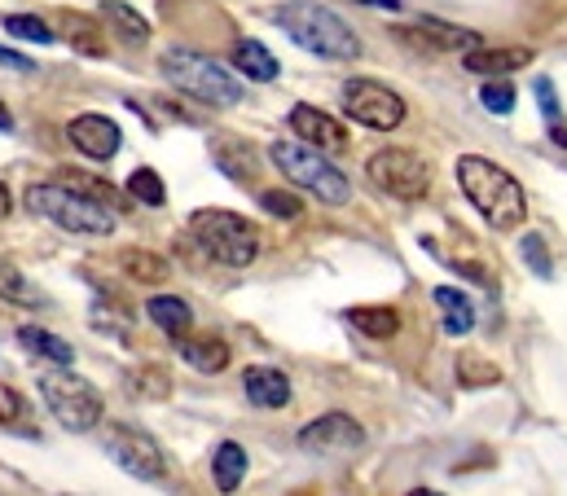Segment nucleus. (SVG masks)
Masks as SVG:
<instances>
[{"mask_svg":"<svg viewBox=\"0 0 567 496\" xmlns=\"http://www.w3.org/2000/svg\"><path fill=\"white\" fill-rule=\"evenodd\" d=\"M466 203L484 216V225H493L497 234H511L528 220V194L524 185L493 158H480V154H462L457 167H453Z\"/></svg>","mask_w":567,"mask_h":496,"instance_id":"nucleus-1","label":"nucleus"},{"mask_svg":"<svg viewBox=\"0 0 567 496\" xmlns=\"http://www.w3.org/2000/svg\"><path fill=\"white\" fill-rule=\"evenodd\" d=\"M27 207L40 220H49L53 229L75 234V238H106V234H115V211L102 198L66 185V180H40V185H31L27 189Z\"/></svg>","mask_w":567,"mask_h":496,"instance_id":"nucleus-2","label":"nucleus"},{"mask_svg":"<svg viewBox=\"0 0 567 496\" xmlns=\"http://www.w3.org/2000/svg\"><path fill=\"white\" fill-rule=\"evenodd\" d=\"M274 22L282 27L299 49H308V53H317V58H326V62H357V58H361L357 31H352L334 9H326V4L290 0V4H282V9L274 13Z\"/></svg>","mask_w":567,"mask_h":496,"instance_id":"nucleus-3","label":"nucleus"},{"mask_svg":"<svg viewBox=\"0 0 567 496\" xmlns=\"http://www.w3.org/2000/svg\"><path fill=\"white\" fill-rule=\"evenodd\" d=\"M189 238L198 242V250L225 268H251L265 250V234L243 220L238 211H220V207H203L189 216Z\"/></svg>","mask_w":567,"mask_h":496,"instance_id":"nucleus-4","label":"nucleus"},{"mask_svg":"<svg viewBox=\"0 0 567 496\" xmlns=\"http://www.w3.org/2000/svg\"><path fill=\"white\" fill-rule=\"evenodd\" d=\"M158 66H163V75H167L181 93H189L194 102H203V106H212V111H229V106L243 102V84H238L216 58H207V53L167 49V53L158 58Z\"/></svg>","mask_w":567,"mask_h":496,"instance_id":"nucleus-5","label":"nucleus"},{"mask_svg":"<svg viewBox=\"0 0 567 496\" xmlns=\"http://www.w3.org/2000/svg\"><path fill=\"white\" fill-rule=\"evenodd\" d=\"M269 158H274V167L282 172L295 189H308V194H317L321 203H334V207H339V203L352 198L348 176L326 158V149L308 145V141H274V145H269Z\"/></svg>","mask_w":567,"mask_h":496,"instance_id":"nucleus-6","label":"nucleus"},{"mask_svg":"<svg viewBox=\"0 0 567 496\" xmlns=\"http://www.w3.org/2000/svg\"><path fill=\"white\" fill-rule=\"evenodd\" d=\"M40 395H44L49 413L58 417V426L62 431H75V435L93 431L102 422V413H106L102 391L89 378L71 373V365H58V370L40 373Z\"/></svg>","mask_w":567,"mask_h":496,"instance_id":"nucleus-7","label":"nucleus"},{"mask_svg":"<svg viewBox=\"0 0 567 496\" xmlns=\"http://www.w3.org/2000/svg\"><path fill=\"white\" fill-rule=\"evenodd\" d=\"M102 448H106V457H111L124 475H133V479H142V484H158V479L167 475V457H163L158 440L145 435L142 426L111 422L106 435H102Z\"/></svg>","mask_w":567,"mask_h":496,"instance_id":"nucleus-8","label":"nucleus"},{"mask_svg":"<svg viewBox=\"0 0 567 496\" xmlns=\"http://www.w3.org/2000/svg\"><path fill=\"white\" fill-rule=\"evenodd\" d=\"M343 115L361 127L392 132V127L405 124V97L379 80H348L343 84Z\"/></svg>","mask_w":567,"mask_h":496,"instance_id":"nucleus-9","label":"nucleus"},{"mask_svg":"<svg viewBox=\"0 0 567 496\" xmlns=\"http://www.w3.org/2000/svg\"><path fill=\"white\" fill-rule=\"evenodd\" d=\"M365 172H370V180H374L379 189H388L392 198H405V203L423 198L426 189H431V172H426V163L414 154V149H401V145L370 154Z\"/></svg>","mask_w":567,"mask_h":496,"instance_id":"nucleus-10","label":"nucleus"},{"mask_svg":"<svg viewBox=\"0 0 567 496\" xmlns=\"http://www.w3.org/2000/svg\"><path fill=\"white\" fill-rule=\"evenodd\" d=\"M295 444L303 448V453H352V448H361L365 444V431H361V422L352 417V413H326V417H312L299 435H295Z\"/></svg>","mask_w":567,"mask_h":496,"instance_id":"nucleus-11","label":"nucleus"},{"mask_svg":"<svg viewBox=\"0 0 567 496\" xmlns=\"http://www.w3.org/2000/svg\"><path fill=\"white\" fill-rule=\"evenodd\" d=\"M66 136H71V145H75L84 158H97V163H111V158L120 154V145H124L120 124L106 120V115H75V120L66 124Z\"/></svg>","mask_w":567,"mask_h":496,"instance_id":"nucleus-12","label":"nucleus"},{"mask_svg":"<svg viewBox=\"0 0 567 496\" xmlns=\"http://www.w3.org/2000/svg\"><path fill=\"white\" fill-rule=\"evenodd\" d=\"M533 62H537V53L524 49V44H511V49H484V44H475V49L462 53V66L475 71V75H484V80H506L511 71H524Z\"/></svg>","mask_w":567,"mask_h":496,"instance_id":"nucleus-13","label":"nucleus"},{"mask_svg":"<svg viewBox=\"0 0 567 496\" xmlns=\"http://www.w3.org/2000/svg\"><path fill=\"white\" fill-rule=\"evenodd\" d=\"M290 132L299 136V141H308V145H317V149H326V154H334V149H343L348 145V132L339 120H330L326 111H317V106H295L290 111Z\"/></svg>","mask_w":567,"mask_h":496,"instance_id":"nucleus-14","label":"nucleus"},{"mask_svg":"<svg viewBox=\"0 0 567 496\" xmlns=\"http://www.w3.org/2000/svg\"><path fill=\"white\" fill-rule=\"evenodd\" d=\"M176 352H181V361L189 365V370L198 373H225L229 370V343L225 339H216V334H185V339H176Z\"/></svg>","mask_w":567,"mask_h":496,"instance_id":"nucleus-15","label":"nucleus"},{"mask_svg":"<svg viewBox=\"0 0 567 496\" xmlns=\"http://www.w3.org/2000/svg\"><path fill=\"white\" fill-rule=\"evenodd\" d=\"M243 391L256 409H286L290 404V378L282 370H269V365H251L243 373Z\"/></svg>","mask_w":567,"mask_h":496,"instance_id":"nucleus-16","label":"nucleus"},{"mask_svg":"<svg viewBox=\"0 0 567 496\" xmlns=\"http://www.w3.org/2000/svg\"><path fill=\"white\" fill-rule=\"evenodd\" d=\"M212 163L234 180V185H251L256 180V154L247 149V141L238 136H212Z\"/></svg>","mask_w":567,"mask_h":496,"instance_id":"nucleus-17","label":"nucleus"},{"mask_svg":"<svg viewBox=\"0 0 567 496\" xmlns=\"http://www.w3.org/2000/svg\"><path fill=\"white\" fill-rule=\"evenodd\" d=\"M62 22V40L71 44V49H80V53H89V58H106V27H102V18H89V13H62L58 18Z\"/></svg>","mask_w":567,"mask_h":496,"instance_id":"nucleus-18","label":"nucleus"},{"mask_svg":"<svg viewBox=\"0 0 567 496\" xmlns=\"http://www.w3.org/2000/svg\"><path fill=\"white\" fill-rule=\"evenodd\" d=\"M145 317H150L167 339H185V334L194 330V308H189L185 299H176V294H154V299L145 303Z\"/></svg>","mask_w":567,"mask_h":496,"instance_id":"nucleus-19","label":"nucleus"},{"mask_svg":"<svg viewBox=\"0 0 567 496\" xmlns=\"http://www.w3.org/2000/svg\"><path fill=\"white\" fill-rule=\"evenodd\" d=\"M229 62H234V71H243L247 80H256V84H269V80H278V58L265 49V44H256V40H238L234 44V53H229Z\"/></svg>","mask_w":567,"mask_h":496,"instance_id":"nucleus-20","label":"nucleus"},{"mask_svg":"<svg viewBox=\"0 0 567 496\" xmlns=\"http://www.w3.org/2000/svg\"><path fill=\"white\" fill-rule=\"evenodd\" d=\"M18 343H22L31 356H40V361H53V365H75V348H71L66 339H58V334L40 330V326H18Z\"/></svg>","mask_w":567,"mask_h":496,"instance_id":"nucleus-21","label":"nucleus"},{"mask_svg":"<svg viewBox=\"0 0 567 496\" xmlns=\"http://www.w3.org/2000/svg\"><path fill=\"white\" fill-rule=\"evenodd\" d=\"M401 35H419L423 44H435V49H453V53H466L480 44L475 31H462V27H449V22H435V18H423L414 31H401Z\"/></svg>","mask_w":567,"mask_h":496,"instance_id":"nucleus-22","label":"nucleus"},{"mask_svg":"<svg viewBox=\"0 0 567 496\" xmlns=\"http://www.w3.org/2000/svg\"><path fill=\"white\" fill-rule=\"evenodd\" d=\"M212 475H216V488L220 493H234L243 479H247V448L225 440L216 453H212Z\"/></svg>","mask_w":567,"mask_h":496,"instance_id":"nucleus-23","label":"nucleus"},{"mask_svg":"<svg viewBox=\"0 0 567 496\" xmlns=\"http://www.w3.org/2000/svg\"><path fill=\"white\" fill-rule=\"evenodd\" d=\"M435 308L444 312V330H449V334H471V330H475V303H471L462 290L440 286V290H435Z\"/></svg>","mask_w":567,"mask_h":496,"instance_id":"nucleus-24","label":"nucleus"},{"mask_svg":"<svg viewBox=\"0 0 567 496\" xmlns=\"http://www.w3.org/2000/svg\"><path fill=\"white\" fill-rule=\"evenodd\" d=\"M102 18H106L128 44H145V40H150V22H145L137 9L120 4V0H102Z\"/></svg>","mask_w":567,"mask_h":496,"instance_id":"nucleus-25","label":"nucleus"},{"mask_svg":"<svg viewBox=\"0 0 567 496\" xmlns=\"http://www.w3.org/2000/svg\"><path fill=\"white\" fill-rule=\"evenodd\" d=\"M348 321H352L361 334H370V339H392V334L401 330V312H396V308H352Z\"/></svg>","mask_w":567,"mask_h":496,"instance_id":"nucleus-26","label":"nucleus"},{"mask_svg":"<svg viewBox=\"0 0 567 496\" xmlns=\"http://www.w3.org/2000/svg\"><path fill=\"white\" fill-rule=\"evenodd\" d=\"M120 268L128 272V281H142V286L167 281V259L163 255H150V250H124L120 255Z\"/></svg>","mask_w":567,"mask_h":496,"instance_id":"nucleus-27","label":"nucleus"},{"mask_svg":"<svg viewBox=\"0 0 567 496\" xmlns=\"http://www.w3.org/2000/svg\"><path fill=\"white\" fill-rule=\"evenodd\" d=\"M457 382H462L466 391H484V386H497V382H502V370H497L493 361H484L480 352H462V356H457Z\"/></svg>","mask_w":567,"mask_h":496,"instance_id":"nucleus-28","label":"nucleus"},{"mask_svg":"<svg viewBox=\"0 0 567 496\" xmlns=\"http://www.w3.org/2000/svg\"><path fill=\"white\" fill-rule=\"evenodd\" d=\"M4 31L13 35V40H27V44H53L58 35L49 31V22H40V18H31V13H9L4 18Z\"/></svg>","mask_w":567,"mask_h":496,"instance_id":"nucleus-29","label":"nucleus"},{"mask_svg":"<svg viewBox=\"0 0 567 496\" xmlns=\"http://www.w3.org/2000/svg\"><path fill=\"white\" fill-rule=\"evenodd\" d=\"M128 194L145 203V207H163L167 203V189H163V180H158V172L154 167H137L133 176H128Z\"/></svg>","mask_w":567,"mask_h":496,"instance_id":"nucleus-30","label":"nucleus"},{"mask_svg":"<svg viewBox=\"0 0 567 496\" xmlns=\"http://www.w3.org/2000/svg\"><path fill=\"white\" fill-rule=\"evenodd\" d=\"M128 386H133V395H142V400H167L172 378H167L163 365H145V370L128 373Z\"/></svg>","mask_w":567,"mask_h":496,"instance_id":"nucleus-31","label":"nucleus"},{"mask_svg":"<svg viewBox=\"0 0 567 496\" xmlns=\"http://www.w3.org/2000/svg\"><path fill=\"white\" fill-rule=\"evenodd\" d=\"M519 259H524L542 281L555 277V259H550V250H546V238H542V234H528V238L519 242Z\"/></svg>","mask_w":567,"mask_h":496,"instance_id":"nucleus-32","label":"nucleus"},{"mask_svg":"<svg viewBox=\"0 0 567 496\" xmlns=\"http://www.w3.org/2000/svg\"><path fill=\"white\" fill-rule=\"evenodd\" d=\"M260 207L278 220H299L303 216V203L290 194V189H260Z\"/></svg>","mask_w":567,"mask_h":496,"instance_id":"nucleus-33","label":"nucleus"},{"mask_svg":"<svg viewBox=\"0 0 567 496\" xmlns=\"http://www.w3.org/2000/svg\"><path fill=\"white\" fill-rule=\"evenodd\" d=\"M480 102H484L493 115H511V111H515V84H506V80H488L484 93H480Z\"/></svg>","mask_w":567,"mask_h":496,"instance_id":"nucleus-34","label":"nucleus"},{"mask_svg":"<svg viewBox=\"0 0 567 496\" xmlns=\"http://www.w3.org/2000/svg\"><path fill=\"white\" fill-rule=\"evenodd\" d=\"M0 294L13 303H40V294L31 286H22V272L13 264H0Z\"/></svg>","mask_w":567,"mask_h":496,"instance_id":"nucleus-35","label":"nucleus"},{"mask_svg":"<svg viewBox=\"0 0 567 496\" xmlns=\"http://www.w3.org/2000/svg\"><path fill=\"white\" fill-rule=\"evenodd\" d=\"M18 413H22V400H18V391L0 382V426H9Z\"/></svg>","mask_w":567,"mask_h":496,"instance_id":"nucleus-36","label":"nucleus"},{"mask_svg":"<svg viewBox=\"0 0 567 496\" xmlns=\"http://www.w3.org/2000/svg\"><path fill=\"white\" fill-rule=\"evenodd\" d=\"M537 97H542V111H546V120H550V124H559V102H555V89H550V80H537Z\"/></svg>","mask_w":567,"mask_h":496,"instance_id":"nucleus-37","label":"nucleus"},{"mask_svg":"<svg viewBox=\"0 0 567 496\" xmlns=\"http://www.w3.org/2000/svg\"><path fill=\"white\" fill-rule=\"evenodd\" d=\"M0 66H9V71H18V75H31V71H35V62H31V58L9 53V49H0Z\"/></svg>","mask_w":567,"mask_h":496,"instance_id":"nucleus-38","label":"nucleus"},{"mask_svg":"<svg viewBox=\"0 0 567 496\" xmlns=\"http://www.w3.org/2000/svg\"><path fill=\"white\" fill-rule=\"evenodd\" d=\"M357 4H370V9H401V0H357Z\"/></svg>","mask_w":567,"mask_h":496,"instance_id":"nucleus-39","label":"nucleus"},{"mask_svg":"<svg viewBox=\"0 0 567 496\" xmlns=\"http://www.w3.org/2000/svg\"><path fill=\"white\" fill-rule=\"evenodd\" d=\"M9 207H13V198H9V189H4V185H0V220H4V216H9Z\"/></svg>","mask_w":567,"mask_h":496,"instance_id":"nucleus-40","label":"nucleus"},{"mask_svg":"<svg viewBox=\"0 0 567 496\" xmlns=\"http://www.w3.org/2000/svg\"><path fill=\"white\" fill-rule=\"evenodd\" d=\"M0 132H13V115L4 111V102H0Z\"/></svg>","mask_w":567,"mask_h":496,"instance_id":"nucleus-41","label":"nucleus"}]
</instances>
